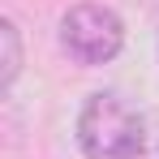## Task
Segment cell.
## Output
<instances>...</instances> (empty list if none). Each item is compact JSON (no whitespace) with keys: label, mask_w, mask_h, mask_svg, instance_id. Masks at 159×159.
Here are the masks:
<instances>
[{"label":"cell","mask_w":159,"mask_h":159,"mask_svg":"<svg viewBox=\"0 0 159 159\" xmlns=\"http://www.w3.org/2000/svg\"><path fill=\"white\" fill-rule=\"evenodd\" d=\"M78 146L86 159H138L146 120L120 90H95L78 112Z\"/></svg>","instance_id":"1"},{"label":"cell","mask_w":159,"mask_h":159,"mask_svg":"<svg viewBox=\"0 0 159 159\" xmlns=\"http://www.w3.org/2000/svg\"><path fill=\"white\" fill-rule=\"evenodd\" d=\"M60 48L78 65H107L125 48V22L107 4H73L60 17Z\"/></svg>","instance_id":"2"},{"label":"cell","mask_w":159,"mask_h":159,"mask_svg":"<svg viewBox=\"0 0 159 159\" xmlns=\"http://www.w3.org/2000/svg\"><path fill=\"white\" fill-rule=\"evenodd\" d=\"M0 43H4V69H0V86H13L17 69H22V39H17V26L4 17L0 22Z\"/></svg>","instance_id":"3"},{"label":"cell","mask_w":159,"mask_h":159,"mask_svg":"<svg viewBox=\"0 0 159 159\" xmlns=\"http://www.w3.org/2000/svg\"><path fill=\"white\" fill-rule=\"evenodd\" d=\"M138 159H159V138H146V146H142Z\"/></svg>","instance_id":"4"}]
</instances>
